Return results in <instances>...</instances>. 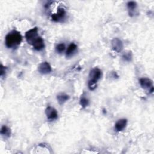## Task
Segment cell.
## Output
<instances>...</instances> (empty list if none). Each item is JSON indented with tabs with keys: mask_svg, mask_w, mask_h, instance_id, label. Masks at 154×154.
<instances>
[{
	"mask_svg": "<svg viewBox=\"0 0 154 154\" xmlns=\"http://www.w3.org/2000/svg\"><path fill=\"white\" fill-rule=\"evenodd\" d=\"M22 40V37L20 33L16 30H13L5 36V46L9 49H16L19 46Z\"/></svg>",
	"mask_w": 154,
	"mask_h": 154,
	"instance_id": "6da1fadb",
	"label": "cell"
},
{
	"mask_svg": "<svg viewBox=\"0 0 154 154\" xmlns=\"http://www.w3.org/2000/svg\"><path fill=\"white\" fill-rule=\"evenodd\" d=\"M38 28L37 27H34L25 33V38L27 42L31 45L33 43L34 40L38 37Z\"/></svg>",
	"mask_w": 154,
	"mask_h": 154,
	"instance_id": "7a4b0ae2",
	"label": "cell"
},
{
	"mask_svg": "<svg viewBox=\"0 0 154 154\" xmlns=\"http://www.w3.org/2000/svg\"><path fill=\"white\" fill-rule=\"evenodd\" d=\"M102 76V71L97 67L92 69L89 73V81L97 82V81Z\"/></svg>",
	"mask_w": 154,
	"mask_h": 154,
	"instance_id": "3957f363",
	"label": "cell"
},
{
	"mask_svg": "<svg viewBox=\"0 0 154 154\" xmlns=\"http://www.w3.org/2000/svg\"><path fill=\"white\" fill-rule=\"evenodd\" d=\"M66 14V12L65 9L63 7H59L57 9V13L52 14L51 17L53 21L60 22L64 19Z\"/></svg>",
	"mask_w": 154,
	"mask_h": 154,
	"instance_id": "277c9868",
	"label": "cell"
},
{
	"mask_svg": "<svg viewBox=\"0 0 154 154\" xmlns=\"http://www.w3.org/2000/svg\"><path fill=\"white\" fill-rule=\"evenodd\" d=\"M45 114L47 119L50 121L55 120L58 118V113L57 110L51 106H48L46 108Z\"/></svg>",
	"mask_w": 154,
	"mask_h": 154,
	"instance_id": "5b68a950",
	"label": "cell"
},
{
	"mask_svg": "<svg viewBox=\"0 0 154 154\" xmlns=\"http://www.w3.org/2000/svg\"><path fill=\"white\" fill-rule=\"evenodd\" d=\"M111 48L114 51L120 52L123 48L122 41L118 38H114L111 41Z\"/></svg>",
	"mask_w": 154,
	"mask_h": 154,
	"instance_id": "8992f818",
	"label": "cell"
},
{
	"mask_svg": "<svg viewBox=\"0 0 154 154\" xmlns=\"http://www.w3.org/2000/svg\"><path fill=\"white\" fill-rule=\"evenodd\" d=\"M38 71L42 74L46 75L51 72L52 68L49 63L47 61H44L40 63L38 66Z\"/></svg>",
	"mask_w": 154,
	"mask_h": 154,
	"instance_id": "52a82bcc",
	"label": "cell"
},
{
	"mask_svg": "<svg viewBox=\"0 0 154 154\" xmlns=\"http://www.w3.org/2000/svg\"><path fill=\"white\" fill-rule=\"evenodd\" d=\"M141 87L144 89H150L153 87V81L149 78H142L139 79Z\"/></svg>",
	"mask_w": 154,
	"mask_h": 154,
	"instance_id": "ba28073f",
	"label": "cell"
},
{
	"mask_svg": "<svg viewBox=\"0 0 154 154\" xmlns=\"http://www.w3.org/2000/svg\"><path fill=\"white\" fill-rule=\"evenodd\" d=\"M33 48L36 51H41L45 47L44 41L41 37H38L32 44Z\"/></svg>",
	"mask_w": 154,
	"mask_h": 154,
	"instance_id": "9c48e42d",
	"label": "cell"
},
{
	"mask_svg": "<svg viewBox=\"0 0 154 154\" xmlns=\"http://www.w3.org/2000/svg\"><path fill=\"white\" fill-rule=\"evenodd\" d=\"M127 125V120L126 119H119L115 124V129L117 131H122Z\"/></svg>",
	"mask_w": 154,
	"mask_h": 154,
	"instance_id": "30bf717a",
	"label": "cell"
},
{
	"mask_svg": "<svg viewBox=\"0 0 154 154\" xmlns=\"http://www.w3.org/2000/svg\"><path fill=\"white\" fill-rule=\"evenodd\" d=\"M76 49H77V46L75 43H70L67 49L66 53V56L71 57L74 54V52L76 51Z\"/></svg>",
	"mask_w": 154,
	"mask_h": 154,
	"instance_id": "8fae6325",
	"label": "cell"
},
{
	"mask_svg": "<svg viewBox=\"0 0 154 154\" xmlns=\"http://www.w3.org/2000/svg\"><path fill=\"white\" fill-rule=\"evenodd\" d=\"M57 99L58 100V102L60 105H62L69 99V96L64 93H60L57 95Z\"/></svg>",
	"mask_w": 154,
	"mask_h": 154,
	"instance_id": "7c38bea8",
	"label": "cell"
},
{
	"mask_svg": "<svg viewBox=\"0 0 154 154\" xmlns=\"http://www.w3.org/2000/svg\"><path fill=\"white\" fill-rule=\"evenodd\" d=\"M137 7V4L135 1H129L127 3V7L129 11V15L132 14L134 10L136 9Z\"/></svg>",
	"mask_w": 154,
	"mask_h": 154,
	"instance_id": "4fadbf2b",
	"label": "cell"
},
{
	"mask_svg": "<svg viewBox=\"0 0 154 154\" xmlns=\"http://www.w3.org/2000/svg\"><path fill=\"white\" fill-rule=\"evenodd\" d=\"M0 132H1V134L2 136H4L5 137H7V138L9 137L10 136V135H11L10 129L8 127H7V126H5V125L2 126L1 127Z\"/></svg>",
	"mask_w": 154,
	"mask_h": 154,
	"instance_id": "5bb4252c",
	"label": "cell"
},
{
	"mask_svg": "<svg viewBox=\"0 0 154 154\" xmlns=\"http://www.w3.org/2000/svg\"><path fill=\"white\" fill-rule=\"evenodd\" d=\"M122 58L126 61H128V62L131 61L132 60V54L131 51H128L126 52H125L123 54Z\"/></svg>",
	"mask_w": 154,
	"mask_h": 154,
	"instance_id": "9a60e30c",
	"label": "cell"
},
{
	"mask_svg": "<svg viewBox=\"0 0 154 154\" xmlns=\"http://www.w3.org/2000/svg\"><path fill=\"white\" fill-rule=\"evenodd\" d=\"M79 103H80V105L83 108H85V107H87L88 104H89V101L85 97H82L80 99V101H79Z\"/></svg>",
	"mask_w": 154,
	"mask_h": 154,
	"instance_id": "2e32d148",
	"label": "cell"
},
{
	"mask_svg": "<svg viewBox=\"0 0 154 154\" xmlns=\"http://www.w3.org/2000/svg\"><path fill=\"white\" fill-rule=\"evenodd\" d=\"M65 49H66V47L64 43H60L57 45L56 46V51L59 54L63 52Z\"/></svg>",
	"mask_w": 154,
	"mask_h": 154,
	"instance_id": "e0dca14e",
	"label": "cell"
},
{
	"mask_svg": "<svg viewBox=\"0 0 154 154\" xmlns=\"http://www.w3.org/2000/svg\"><path fill=\"white\" fill-rule=\"evenodd\" d=\"M88 87L90 90H94L96 89V88L97 87V82H92V81H88Z\"/></svg>",
	"mask_w": 154,
	"mask_h": 154,
	"instance_id": "ac0fdd59",
	"label": "cell"
},
{
	"mask_svg": "<svg viewBox=\"0 0 154 154\" xmlns=\"http://www.w3.org/2000/svg\"><path fill=\"white\" fill-rule=\"evenodd\" d=\"M5 69H6V67H4L2 66V64L1 65V76L2 77L3 75L5 73Z\"/></svg>",
	"mask_w": 154,
	"mask_h": 154,
	"instance_id": "d6986e66",
	"label": "cell"
}]
</instances>
